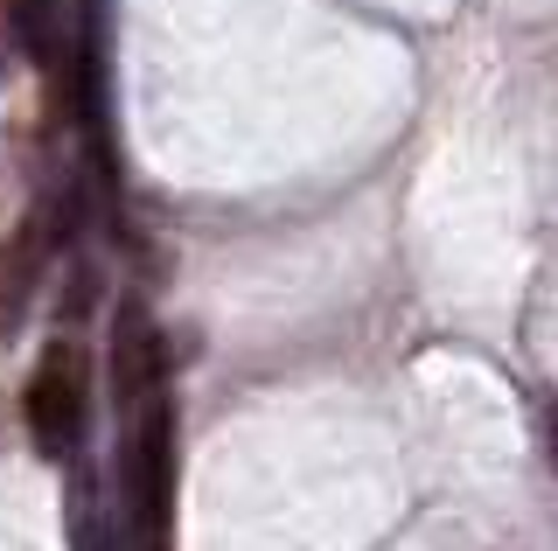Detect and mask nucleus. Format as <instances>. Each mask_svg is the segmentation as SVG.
<instances>
[{
	"mask_svg": "<svg viewBox=\"0 0 558 551\" xmlns=\"http://www.w3.org/2000/svg\"><path fill=\"white\" fill-rule=\"evenodd\" d=\"M22 412H28V433H35V446H43L49 461L77 454L84 419H92V356H84L77 342H49L35 377H28Z\"/></svg>",
	"mask_w": 558,
	"mask_h": 551,
	"instance_id": "nucleus-1",
	"label": "nucleus"
},
{
	"mask_svg": "<svg viewBox=\"0 0 558 551\" xmlns=\"http://www.w3.org/2000/svg\"><path fill=\"white\" fill-rule=\"evenodd\" d=\"M161 377H168V342H161L147 307L126 301L119 321H112V399H119V419L147 405L154 391H161Z\"/></svg>",
	"mask_w": 558,
	"mask_h": 551,
	"instance_id": "nucleus-2",
	"label": "nucleus"
},
{
	"mask_svg": "<svg viewBox=\"0 0 558 551\" xmlns=\"http://www.w3.org/2000/svg\"><path fill=\"white\" fill-rule=\"evenodd\" d=\"M43 266H49V223H43V217H28L14 237H0V335H8L14 321L28 315Z\"/></svg>",
	"mask_w": 558,
	"mask_h": 551,
	"instance_id": "nucleus-3",
	"label": "nucleus"
},
{
	"mask_svg": "<svg viewBox=\"0 0 558 551\" xmlns=\"http://www.w3.org/2000/svg\"><path fill=\"white\" fill-rule=\"evenodd\" d=\"M8 28L35 63L57 57V0H8Z\"/></svg>",
	"mask_w": 558,
	"mask_h": 551,
	"instance_id": "nucleus-4",
	"label": "nucleus"
},
{
	"mask_svg": "<svg viewBox=\"0 0 558 551\" xmlns=\"http://www.w3.org/2000/svg\"><path fill=\"white\" fill-rule=\"evenodd\" d=\"M537 412H545V446H551V468H558V399H545Z\"/></svg>",
	"mask_w": 558,
	"mask_h": 551,
	"instance_id": "nucleus-5",
	"label": "nucleus"
},
{
	"mask_svg": "<svg viewBox=\"0 0 558 551\" xmlns=\"http://www.w3.org/2000/svg\"><path fill=\"white\" fill-rule=\"evenodd\" d=\"M8 63H14V28H8V14H0V77H8Z\"/></svg>",
	"mask_w": 558,
	"mask_h": 551,
	"instance_id": "nucleus-6",
	"label": "nucleus"
}]
</instances>
